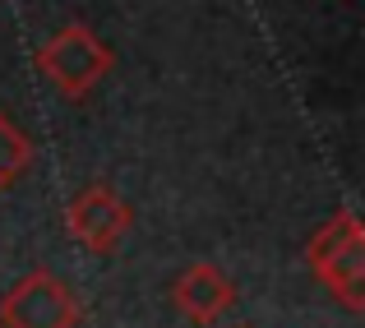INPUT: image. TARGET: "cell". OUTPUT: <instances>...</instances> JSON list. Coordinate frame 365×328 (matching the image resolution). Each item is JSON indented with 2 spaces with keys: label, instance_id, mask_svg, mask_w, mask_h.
<instances>
[{
  "label": "cell",
  "instance_id": "obj_1",
  "mask_svg": "<svg viewBox=\"0 0 365 328\" xmlns=\"http://www.w3.org/2000/svg\"><path fill=\"white\" fill-rule=\"evenodd\" d=\"M314 282L338 296L347 310H365V231L351 208H338L305 245Z\"/></svg>",
  "mask_w": 365,
  "mask_h": 328
},
{
  "label": "cell",
  "instance_id": "obj_2",
  "mask_svg": "<svg viewBox=\"0 0 365 328\" xmlns=\"http://www.w3.org/2000/svg\"><path fill=\"white\" fill-rule=\"evenodd\" d=\"M37 70L65 98H88L111 70V46L88 24H70L56 37H46L37 51Z\"/></svg>",
  "mask_w": 365,
  "mask_h": 328
},
{
  "label": "cell",
  "instance_id": "obj_3",
  "mask_svg": "<svg viewBox=\"0 0 365 328\" xmlns=\"http://www.w3.org/2000/svg\"><path fill=\"white\" fill-rule=\"evenodd\" d=\"M79 296L46 268L24 273L0 301V328H79Z\"/></svg>",
  "mask_w": 365,
  "mask_h": 328
},
{
  "label": "cell",
  "instance_id": "obj_4",
  "mask_svg": "<svg viewBox=\"0 0 365 328\" xmlns=\"http://www.w3.org/2000/svg\"><path fill=\"white\" fill-rule=\"evenodd\" d=\"M130 222H134L130 204L107 185H83L79 195L70 199V208H65V227H70V236L79 240L88 255H111L125 240Z\"/></svg>",
  "mask_w": 365,
  "mask_h": 328
},
{
  "label": "cell",
  "instance_id": "obj_5",
  "mask_svg": "<svg viewBox=\"0 0 365 328\" xmlns=\"http://www.w3.org/2000/svg\"><path fill=\"white\" fill-rule=\"evenodd\" d=\"M171 301L185 319L195 324H217L236 305V282L217 264H190L185 273L171 282Z\"/></svg>",
  "mask_w": 365,
  "mask_h": 328
},
{
  "label": "cell",
  "instance_id": "obj_6",
  "mask_svg": "<svg viewBox=\"0 0 365 328\" xmlns=\"http://www.w3.org/2000/svg\"><path fill=\"white\" fill-rule=\"evenodd\" d=\"M28 167H33V143H28V134L0 111V190H9Z\"/></svg>",
  "mask_w": 365,
  "mask_h": 328
}]
</instances>
